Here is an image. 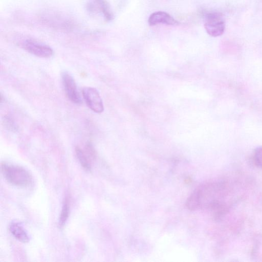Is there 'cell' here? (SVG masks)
Returning <instances> with one entry per match:
<instances>
[{
    "label": "cell",
    "mask_w": 262,
    "mask_h": 262,
    "mask_svg": "<svg viewBox=\"0 0 262 262\" xmlns=\"http://www.w3.org/2000/svg\"><path fill=\"white\" fill-rule=\"evenodd\" d=\"M40 18L45 25L61 31H71L75 25L73 20L69 17L56 11H45L40 15Z\"/></svg>",
    "instance_id": "3957f363"
},
{
    "label": "cell",
    "mask_w": 262,
    "mask_h": 262,
    "mask_svg": "<svg viewBox=\"0 0 262 262\" xmlns=\"http://www.w3.org/2000/svg\"><path fill=\"white\" fill-rule=\"evenodd\" d=\"M9 229L14 237L20 242L27 243L30 241L27 232L20 224L12 223L10 225Z\"/></svg>",
    "instance_id": "30bf717a"
},
{
    "label": "cell",
    "mask_w": 262,
    "mask_h": 262,
    "mask_svg": "<svg viewBox=\"0 0 262 262\" xmlns=\"http://www.w3.org/2000/svg\"><path fill=\"white\" fill-rule=\"evenodd\" d=\"M2 170L6 180L13 186L26 188L33 183L30 172L21 166L4 163L2 164Z\"/></svg>",
    "instance_id": "7a4b0ae2"
},
{
    "label": "cell",
    "mask_w": 262,
    "mask_h": 262,
    "mask_svg": "<svg viewBox=\"0 0 262 262\" xmlns=\"http://www.w3.org/2000/svg\"><path fill=\"white\" fill-rule=\"evenodd\" d=\"M205 28L207 33L210 36L218 37L224 33L225 23L219 13H210L206 16Z\"/></svg>",
    "instance_id": "277c9868"
},
{
    "label": "cell",
    "mask_w": 262,
    "mask_h": 262,
    "mask_svg": "<svg viewBox=\"0 0 262 262\" xmlns=\"http://www.w3.org/2000/svg\"><path fill=\"white\" fill-rule=\"evenodd\" d=\"M76 156L81 166L86 171H90L92 169V160L85 154L84 150L77 147L75 149Z\"/></svg>",
    "instance_id": "8fae6325"
},
{
    "label": "cell",
    "mask_w": 262,
    "mask_h": 262,
    "mask_svg": "<svg viewBox=\"0 0 262 262\" xmlns=\"http://www.w3.org/2000/svg\"><path fill=\"white\" fill-rule=\"evenodd\" d=\"M222 189L216 184H204L199 187L188 198L186 205L192 211L203 209L216 210L220 206Z\"/></svg>",
    "instance_id": "6da1fadb"
},
{
    "label": "cell",
    "mask_w": 262,
    "mask_h": 262,
    "mask_svg": "<svg viewBox=\"0 0 262 262\" xmlns=\"http://www.w3.org/2000/svg\"><path fill=\"white\" fill-rule=\"evenodd\" d=\"M22 48L28 52L41 58H49L53 51L48 45L33 39H27L22 43Z\"/></svg>",
    "instance_id": "8992f818"
},
{
    "label": "cell",
    "mask_w": 262,
    "mask_h": 262,
    "mask_svg": "<svg viewBox=\"0 0 262 262\" xmlns=\"http://www.w3.org/2000/svg\"><path fill=\"white\" fill-rule=\"evenodd\" d=\"M150 26H155L159 24L168 25H176L179 22L174 19L170 15L163 12H157L152 14L148 20Z\"/></svg>",
    "instance_id": "9c48e42d"
},
{
    "label": "cell",
    "mask_w": 262,
    "mask_h": 262,
    "mask_svg": "<svg viewBox=\"0 0 262 262\" xmlns=\"http://www.w3.org/2000/svg\"><path fill=\"white\" fill-rule=\"evenodd\" d=\"M86 11L92 16H102L107 21L114 19V15L106 0H90L86 5Z\"/></svg>",
    "instance_id": "5b68a950"
},
{
    "label": "cell",
    "mask_w": 262,
    "mask_h": 262,
    "mask_svg": "<svg viewBox=\"0 0 262 262\" xmlns=\"http://www.w3.org/2000/svg\"><path fill=\"white\" fill-rule=\"evenodd\" d=\"M70 214V203L68 197L65 198L59 220V225L63 227L66 224Z\"/></svg>",
    "instance_id": "7c38bea8"
},
{
    "label": "cell",
    "mask_w": 262,
    "mask_h": 262,
    "mask_svg": "<svg viewBox=\"0 0 262 262\" xmlns=\"http://www.w3.org/2000/svg\"><path fill=\"white\" fill-rule=\"evenodd\" d=\"M83 99L87 106L97 113L104 110V104L98 90L93 87H85L82 90Z\"/></svg>",
    "instance_id": "52a82bcc"
},
{
    "label": "cell",
    "mask_w": 262,
    "mask_h": 262,
    "mask_svg": "<svg viewBox=\"0 0 262 262\" xmlns=\"http://www.w3.org/2000/svg\"><path fill=\"white\" fill-rule=\"evenodd\" d=\"M62 77L64 90L69 100L74 104H80L81 99L73 77L69 73L64 72Z\"/></svg>",
    "instance_id": "ba28073f"
},
{
    "label": "cell",
    "mask_w": 262,
    "mask_h": 262,
    "mask_svg": "<svg viewBox=\"0 0 262 262\" xmlns=\"http://www.w3.org/2000/svg\"><path fill=\"white\" fill-rule=\"evenodd\" d=\"M253 159L256 165L262 167V148H258L254 150Z\"/></svg>",
    "instance_id": "4fadbf2b"
},
{
    "label": "cell",
    "mask_w": 262,
    "mask_h": 262,
    "mask_svg": "<svg viewBox=\"0 0 262 262\" xmlns=\"http://www.w3.org/2000/svg\"><path fill=\"white\" fill-rule=\"evenodd\" d=\"M4 123L6 128L13 132H15L17 130V127L15 122L9 116H5L4 119Z\"/></svg>",
    "instance_id": "5bb4252c"
}]
</instances>
